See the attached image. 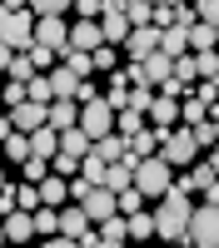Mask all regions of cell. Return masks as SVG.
Wrapping results in <instances>:
<instances>
[{
    "label": "cell",
    "mask_w": 219,
    "mask_h": 248,
    "mask_svg": "<svg viewBox=\"0 0 219 248\" xmlns=\"http://www.w3.org/2000/svg\"><path fill=\"white\" fill-rule=\"evenodd\" d=\"M60 60H65V70H70V75H80V79H85V75H95V55H90V50L65 45V50H60Z\"/></svg>",
    "instance_id": "obj_21"
},
{
    "label": "cell",
    "mask_w": 219,
    "mask_h": 248,
    "mask_svg": "<svg viewBox=\"0 0 219 248\" xmlns=\"http://www.w3.org/2000/svg\"><path fill=\"white\" fill-rule=\"evenodd\" d=\"M189 194H174L165 189L159 194V209H154V238H169V243H189Z\"/></svg>",
    "instance_id": "obj_1"
},
{
    "label": "cell",
    "mask_w": 219,
    "mask_h": 248,
    "mask_svg": "<svg viewBox=\"0 0 219 248\" xmlns=\"http://www.w3.org/2000/svg\"><path fill=\"white\" fill-rule=\"evenodd\" d=\"M75 5V0H25V10H35V15H65Z\"/></svg>",
    "instance_id": "obj_35"
},
{
    "label": "cell",
    "mask_w": 219,
    "mask_h": 248,
    "mask_svg": "<svg viewBox=\"0 0 219 248\" xmlns=\"http://www.w3.org/2000/svg\"><path fill=\"white\" fill-rule=\"evenodd\" d=\"M70 45H75V50H95V45H105L100 20H75V25H70Z\"/></svg>",
    "instance_id": "obj_17"
},
{
    "label": "cell",
    "mask_w": 219,
    "mask_h": 248,
    "mask_svg": "<svg viewBox=\"0 0 219 248\" xmlns=\"http://www.w3.org/2000/svg\"><path fill=\"white\" fill-rule=\"evenodd\" d=\"M5 75H10V79H30V75H35V60H30L25 50H10V65H5Z\"/></svg>",
    "instance_id": "obj_31"
},
{
    "label": "cell",
    "mask_w": 219,
    "mask_h": 248,
    "mask_svg": "<svg viewBox=\"0 0 219 248\" xmlns=\"http://www.w3.org/2000/svg\"><path fill=\"white\" fill-rule=\"evenodd\" d=\"M199 194H209V203H219V174H214V179H209V184H204Z\"/></svg>",
    "instance_id": "obj_44"
},
{
    "label": "cell",
    "mask_w": 219,
    "mask_h": 248,
    "mask_svg": "<svg viewBox=\"0 0 219 248\" xmlns=\"http://www.w3.org/2000/svg\"><path fill=\"white\" fill-rule=\"evenodd\" d=\"M145 124H150V119L139 114V109H115V129L125 134V139H130V134H139V129H145Z\"/></svg>",
    "instance_id": "obj_25"
},
{
    "label": "cell",
    "mask_w": 219,
    "mask_h": 248,
    "mask_svg": "<svg viewBox=\"0 0 219 248\" xmlns=\"http://www.w3.org/2000/svg\"><path fill=\"white\" fill-rule=\"evenodd\" d=\"M169 179H174V169L159 154H145V159H135V189L145 194V199H159L169 189Z\"/></svg>",
    "instance_id": "obj_3"
},
{
    "label": "cell",
    "mask_w": 219,
    "mask_h": 248,
    "mask_svg": "<svg viewBox=\"0 0 219 248\" xmlns=\"http://www.w3.org/2000/svg\"><path fill=\"white\" fill-rule=\"evenodd\" d=\"M0 223H5V243H25V238H35V218H30L25 209H10Z\"/></svg>",
    "instance_id": "obj_14"
},
{
    "label": "cell",
    "mask_w": 219,
    "mask_h": 248,
    "mask_svg": "<svg viewBox=\"0 0 219 248\" xmlns=\"http://www.w3.org/2000/svg\"><path fill=\"white\" fill-rule=\"evenodd\" d=\"M125 50H130V60H145L150 50H159V25H130Z\"/></svg>",
    "instance_id": "obj_9"
},
{
    "label": "cell",
    "mask_w": 219,
    "mask_h": 248,
    "mask_svg": "<svg viewBox=\"0 0 219 248\" xmlns=\"http://www.w3.org/2000/svg\"><path fill=\"white\" fill-rule=\"evenodd\" d=\"M10 119H15V129L20 134H30L45 124V105H35V99H20V105H10Z\"/></svg>",
    "instance_id": "obj_12"
},
{
    "label": "cell",
    "mask_w": 219,
    "mask_h": 248,
    "mask_svg": "<svg viewBox=\"0 0 219 248\" xmlns=\"http://www.w3.org/2000/svg\"><path fill=\"white\" fill-rule=\"evenodd\" d=\"M80 20H100V10H105V0H75Z\"/></svg>",
    "instance_id": "obj_42"
},
{
    "label": "cell",
    "mask_w": 219,
    "mask_h": 248,
    "mask_svg": "<svg viewBox=\"0 0 219 248\" xmlns=\"http://www.w3.org/2000/svg\"><path fill=\"white\" fill-rule=\"evenodd\" d=\"M125 229H130V238H154V214H125Z\"/></svg>",
    "instance_id": "obj_29"
},
{
    "label": "cell",
    "mask_w": 219,
    "mask_h": 248,
    "mask_svg": "<svg viewBox=\"0 0 219 248\" xmlns=\"http://www.w3.org/2000/svg\"><path fill=\"white\" fill-rule=\"evenodd\" d=\"M10 65V45H0V70H5Z\"/></svg>",
    "instance_id": "obj_45"
},
{
    "label": "cell",
    "mask_w": 219,
    "mask_h": 248,
    "mask_svg": "<svg viewBox=\"0 0 219 248\" xmlns=\"http://www.w3.org/2000/svg\"><path fill=\"white\" fill-rule=\"evenodd\" d=\"M209 169H214V174H219V144H214V154H209Z\"/></svg>",
    "instance_id": "obj_46"
},
{
    "label": "cell",
    "mask_w": 219,
    "mask_h": 248,
    "mask_svg": "<svg viewBox=\"0 0 219 248\" xmlns=\"http://www.w3.org/2000/svg\"><path fill=\"white\" fill-rule=\"evenodd\" d=\"M194 15L204 25H219V0H194Z\"/></svg>",
    "instance_id": "obj_38"
},
{
    "label": "cell",
    "mask_w": 219,
    "mask_h": 248,
    "mask_svg": "<svg viewBox=\"0 0 219 248\" xmlns=\"http://www.w3.org/2000/svg\"><path fill=\"white\" fill-rule=\"evenodd\" d=\"M90 55H95V70H105V75L115 70V45H95Z\"/></svg>",
    "instance_id": "obj_41"
},
{
    "label": "cell",
    "mask_w": 219,
    "mask_h": 248,
    "mask_svg": "<svg viewBox=\"0 0 219 248\" xmlns=\"http://www.w3.org/2000/svg\"><path fill=\"white\" fill-rule=\"evenodd\" d=\"M159 159H165L169 169H185V164H194V159H199L194 134H189V129H174V124H169V129L159 134Z\"/></svg>",
    "instance_id": "obj_4"
},
{
    "label": "cell",
    "mask_w": 219,
    "mask_h": 248,
    "mask_svg": "<svg viewBox=\"0 0 219 248\" xmlns=\"http://www.w3.org/2000/svg\"><path fill=\"white\" fill-rule=\"evenodd\" d=\"M35 45H45V50H65L70 45V25L60 15H35Z\"/></svg>",
    "instance_id": "obj_7"
},
{
    "label": "cell",
    "mask_w": 219,
    "mask_h": 248,
    "mask_svg": "<svg viewBox=\"0 0 219 248\" xmlns=\"http://www.w3.org/2000/svg\"><path fill=\"white\" fill-rule=\"evenodd\" d=\"M214 50H219V25H214Z\"/></svg>",
    "instance_id": "obj_50"
},
{
    "label": "cell",
    "mask_w": 219,
    "mask_h": 248,
    "mask_svg": "<svg viewBox=\"0 0 219 248\" xmlns=\"http://www.w3.org/2000/svg\"><path fill=\"white\" fill-rule=\"evenodd\" d=\"M50 169H55V174H65V179H75V174H80V154L55 149V154H50Z\"/></svg>",
    "instance_id": "obj_34"
},
{
    "label": "cell",
    "mask_w": 219,
    "mask_h": 248,
    "mask_svg": "<svg viewBox=\"0 0 219 248\" xmlns=\"http://www.w3.org/2000/svg\"><path fill=\"white\" fill-rule=\"evenodd\" d=\"M145 119L154 124V129H169V124L179 119V99H174V94H165V90H154V99H150Z\"/></svg>",
    "instance_id": "obj_8"
},
{
    "label": "cell",
    "mask_w": 219,
    "mask_h": 248,
    "mask_svg": "<svg viewBox=\"0 0 219 248\" xmlns=\"http://www.w3.org/2000/svg\"><path fill=\"white\" fill-rule=\"evenodd\" d=\"M0 99H5V105H20V99H25V79H10V75H5V85H0Z\"/></svg>",
    "instance_id": "obj_36"
},
{
    "label": "cell",
    "mask_w": 219,
    "mask_h": 248,
    "mask_svg": "<svg viewBox=\"0 0 219 248\" xmlns=\"http://www.w3.org/2000/svg\"><path fill=\"white\" fill-rule=\"evenodd\" d=\"M75 85H80V75H70L65 65H55V75H50V90H55V99L65 94V99H75Z\"/></svg>",
    "instance_id": "obj_27"
},
{
    "label": "cell",
    "mask_w": 219,
    "mask_h": 248,
    "mask_svg": "<svg viewBox=\"0 0 219 248\" xmlns=\"http://www.w3.org/2000/svg\"><path fill=\"white\" fill-rule=\"evenodd\" d=\"M194 75L199 79H219V50H194Z\"/></svg>",
    "instance_id": "obj_28"
},
{
    "label": "cell",
    "mask_w": 219,
    "mask_h": 248,
    "mask_svg": "<svg viewBox=\"0 0 219 248\" xmlns=\"http://www.w3.org/2000/svg\"><path fill=\"white\" fill-rule=\"evenodd\" d=\"M5 184H10V179H5V169H0V189H5Z\"/></svg>",
    "instance_id": "obj_49"
},
{
    "label": "cell",
    "mask_w": 219,
    "mask_h": 248,
    "mask_svg": "<svg viewBox=\"0 0 219 248\" xmlns=\"http://www.w3.org/2000/svg\"><path fill=\"white\" fill-rule=\"evenodd\" d=\"M45 174H50V159L45 154H25V159H20V179H25V184H40Z\"/></svg>",
    "instance_id": "obj_24"
},
{
    "label": "cell",
    "mask_w": 219,
    "mask_h": 248,
    "mask_svg": "<svg viewBox=\"0 0 219 248\" xmlns=\"http://www.w3.org/2000/svg\"><path fill=\"white\" fill-rule=\"evenodd\" d=\"M0 243H5V223H0Z\"/></svg>",
    "instance_id": "obj_51"
},
{
    "label": "cell",
    "mask_w": 219,
    "mask_h": 248,
    "mask_svg": "<svg viewBox=\"0 0 219 248\" xmlns=\"http://www.w3.org/2000/svg\"><path fill=\"white\" fill-rule=\"evenodd\" d=\"M100 184H105V189H130V184H135V164H125V159H115V164H105V179H100Z\"/></svg>",
    "instance_id": "obj_19"
},
{
    "label": "cell",
    "mask_w": 219,
    "mask_h": 248,
    "mask_svg": "<svg viewBox=\"0 0 219 248\" xmlns=\"http://www.w3.org/2000/svg\"><path fill=\"white\" fill-rule=\"evenodd\" d=\"M159 50H165L169 60L185 55V50H189V30H185V25H165V30H159Z\"/></svg>",
    "instance_id": "obj_20"
},
{
    "label": "cell",
    "mask_w": 219,
    "mask_h": 248,
    "mask_svg": "<svg viewBox=\"0 0 219 248\" xmlns=\"http://www.w3.org/2000/svg\"><path fill=\"white\" fill-rule=\"evenodd\" d=\"M80 129H85L90 139H100V134L115 129V109H110L105 94H95V99H85V105H80Z\"/></svg>",
    "instance_id": "obj_6"
},
{
    "label": "cell",
    "mask_w": 219,
    "mask_h": 248,
    "mask_svg": "<svg viewBox=\"0 0 219 248\" xmlns=\"http://www.w3.org/2000/svg\"><path fill=\"white\" fill-rule=\"evenodd\" d=\"M0 85H5V70H0Z\"/></svg>",
    "instance_id": "obj_52"
},
{
    "label": "cell",
    "mask_w": 219,
    "mask_h": 248,
    "mask_svg": "<svg viewBox=\"0 0 219 248\" xmlns=\"http://www.w3.org/2000/svg\"><path fill=\"white\" fill-rule=\"evenodd\" d=\"M100 35H105V45H125V35H130L125 10H115V5H105V10H100Z\"/></svg>",
    "instance_id": "obj_11"
},
{
    "label": "cell",
    "mask_w": 219,
    "mask_h": 248,
    "mask_svg": "<svg viewBox=\"0 0 219 248\" xmlns=\"http://www.w3.org/2000/svg\"><path fill=\"white\" fill-rule=\"evenodd\" d=\"M169 189L174 194H199V184H194V174H179V179H169Z\"/></svg>",
    "instance_id": "obj_43"
},
{
    "label": "cell",
    "mask_w": 219,
    "mask_h": 248,
    "mask_svg": "<svg viewBox=\"0 0 219 248\" xmlns=\"http://www.w3.org/2000/svg\"><path fill=\"white\" fill-rule=\"evenodd\" d=\"M150 5H159V0H150Z\"/></svg>",
    "instance_id": "obj_53"
},
{
    "label": "cell",
    "mask_w": 219,
    "mask_h": 248,
    "mask_svg": "<svg viewBox=\"0 0 219 248\" xmlns=\"http://www.w3.org/2000/svg\"><path fill=\"white\" fill-rule=\"evenodd\" d=\"M0 45L30 50V45H35V10H10V5H0Z\"/></svg>",
    "instance_id": "obj_2"
},
{
    "label": "cell",
    "mask_w": 219,
    "mask_h": 248,
    "mask_svg": "<svg viewBox=\"0 0 219 248\" xmlns=\"http://www.w3.org/2000/svg\"><path fill=\"white\" fill-rule=\"evenodd\" d=\"M189 50H214V25L194 20V25H189Z\"/></svg>",
    "instance_id": "obj_33"
},
{
    "label": "cell",
    "mask_w": 219,
    "mask_h": 248,
    "mask_svg": "<svg viewBox=\"0 0 219 248\" xmlns=\"http://www.w3.org/2000/svg\"><path fill=\"white\" fill-rule=\"evenodd\" d=\"M0 5H10V10H25V0H0Z\"/></svg>",
    "instance_id": "obj_47"
},
{
    "label": "cell",
    "mask_w": 219,
    "mask_h": 248,
    "mask_svg": "<svg viewBox=\"0 0 219 248\" xmlns=\"http://www.w3.org/2000/svg\"><path fill=\"white\" fill-rule=\"evenodd\" d=\"M35 189H40V203H50V209H60V203L70 199V184H65V174H55V169H50L45 179H40Z\"/></svg>",
    "instance_id": "obj_15"
},
{
    "label": "cell",
    "mask_w": 219,
    "mask_h": 248,
    "mask_svg": "<svg viewBox=\"0 0 219 248\" xmlns=\"http://www.w3.org/2000/svg\"><path fill=\"white\" fill-rule=\"evenodd\" d=\"M95 229H100V248H119V243L130 238V229H125V214H110V218H100Z\"/></svg>",
    "instance_id": "obj_18"
},
{
    "label": "cell",
    "mask_w": 219,
    "mask_h": 248,
    "mask_svg": "<svg viewBox=\"0 0 219 248\" xmlns=\"http://www.w3.org/2000/svg\"><path fill=\"white\" fill-rule=\"evenodd\" d=\"M125 20H130V25H150V0H130V5H125Z\"/></svg>",
    "instance_id": "obj_37"
},
{
    "label": "cell",
    "mask_w": 219,
    "mask_h": 248,
    "mask_svg": "<svg viewBox=\"0 0 219 248\" xmlns=\"http://www.w3.org/2000/svg\"><path fill=\"white\" fill-rule=\"evenodd\" d=\"M125 149H130V139L119 134V129H110V134H100V139H90V154H100L105 164H115V159H125Z\"/></svg>",
    "instance_id": "obj_13"
},
{
    "label": "cell",
    "mask_w": 219,
    "mask_h": 248,
    "mask_svg": "<svg viewBox=\"0 0 219 248\" xmlns=\"http://www.w3.org/2000/svg\"><path fill=\"white\" fill-rule=\"evenodd\" d=\"M194 94H199V99H204V105L214 109V105H219V79H199V85H194Z\"/></svg>",
    "instance_id": "obj_39"
},
{
    "label": "cell",
    "mask_w": 219,
    "mask_h": 248,
    "mask_svg": "<svg viewBox=\"0 0 219 248\" xmlns=\"http://www.w3.org/2000/svg\"><path fill=\"white\" fill-rule=\"evenodd\" d=\"M30 218H35V233H60V209H50V203H40Z\"/></svg>",
    "instance_id": "obj_30"
},
{
    "label": "cell",
    "mask_w": 219,
    "mask_h": 248,
    "mask_svg": "<svg viewBox=\"0 0 219 248\" xmlns=\"http://www.w3.org/2000/svg\"><path fill=\"white\" fill-rule=\"evenodd\" d=\"M60 149V129H50V124H40V129H30V154H55Z\"/></svg>",
    "instance_id": "obj_22"
},
{
    "label": "cell",
    "mask_w": 219,
    "mask_h": 248,
    "mask_svg": "<svg viewBox=\"0 0 219 248\" xmlns=\"http://www.w3.org/2000/svg\"><path fill=\"white\" fill-rule=\"evenodd\" d=\"M45 124H50V129H70V124H80V99H65V94L50 99V105H45Z\"/></svg>",
    "instance_id": "obj_10"
},
{
    "label": "cell",
    "mask_w": 219,
    "mask_h": 248,
    "mask_svg": "<svg viewBox=\"0 0 219 248\" xmlns=\"http://www.w3.org/2000/svg\"><path fill=\"white\" fill-rule=\"evenodd\" d=\"M25 55L35 60V70H50V65H55V60H60V55H55V50H45V45H30Z\"/></svg>",
    "instance_id": "obj_40"
},
{
    "label": "cell",
    "mask_w": 219,
    "mask_h": 248,
    "mask_svg": "<svg viewBox=\"0 0 219 248\" xmlns=\"http://www.w3.org/2000/svg\"><path fill=\"white\" fill-rule=\"evenodd\" d=\"M105 5H115V10H125V5H130V0H105Z\"/></svg>",
    "instance_id": "obj_48"
},
{
    "label": "cell",
    "mask_w": 219,
    "mask_h": 248,
    "mask_svg": "<svg viewBox=\"0 0 219 248\" xmlns=\"http://www.w3.org/2000/svg\"><path fill=\"white\" fill-rule=\"evenodd\" d=\"M0 154L20 164V159L30 154V134H20V129H15V134H5V139H0Z\"/></svg>",
    "instance_id": "obj_26"
},
{
    "label": "cell",
    "mask_w": 219,
    "mask_h": 248,
    "mask_svg": "<svg viewBox=\"0 0 219 248\" xmlns=\"http://www.w3.org/2000/svg\"><path fill=\"white\" fill-rule=\"evenodd\" d=\"M90 229V214L85 209H80V203H60V233H70V238H80V233H85Z\"/></svg>",
    "instance_id": "obj_16"
},
{
    "label": "cell",
    "mask_w": 219,
    "mask_h": 248,
    "mask_svg": "<svg viewBox=\"0 0 219 248\" xmlns=\"http://www.w3.org/2000/svg\"><path fill=\"white\" fill-rule=\"evenodd\" d=\"M189 243L194 248H219V203L189 209Z\"/></svg>",
    "instance_id": "obj_5"
},
{
    "label": "cell",
    "mask_w": 219,
    "mask_h": 248,
    "mask_svg": "<svg viewBox=\"0 0 219 248\" xmlns=\"http://www.w3.org/2000/svg\"><path fill=\"white\" fill-rule=\"evenodd\" d=\"M15 209H25V214L40 209V189H35V184H25V179L15 184Z\"/></svg>",
    "instance_id": "obj_32"
},
{
    "label": "cell",
    "mask_w": 219,
    "mask_h": 248,
    "mask_svg": "<svg viewBox=\"0 0 219 248\" xmlns=\"http://www.w3.org/2000/svg\"><path fill=\"white\" fill-rule=\"evenodd\" d=\"M60 149H65V154H80V159H85V154H90V134L80 129V124H70V129H60Z\"/></svg>",
    "instance_id": "obj_23"
}]
</instances>
